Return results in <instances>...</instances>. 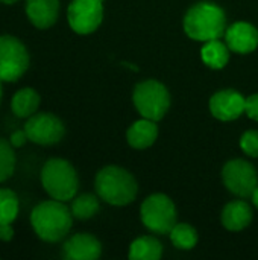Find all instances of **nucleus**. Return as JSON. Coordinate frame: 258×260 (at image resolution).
<instances>
[{
  "label": "nucleus",
  "mask_w": 258,
  "mask_h": 260,
  "mask_svg": "<svg viewBox=\"0 0 258 260\" xmlns=\"http://www.w3.org/2000/svg\"><path fill=\"white\" fill-rule=\"evenodd\" d=\"M70 210L75 219L87 221L100 212V198L97 193H81L71 200Z\"/></svg>",
  "instance_id": "obj_20"
},
{
  "label": "nucleus",
  "mask_w": 258,
  "mask_h": 260,
  "mask_svg": "<svg viewBox=\"0 0 258 260\" xmlns=\"http://www.w3.org/2000/svg\"><path fill=\"white\" fill-rule=\"evenodd\" d=\"M245 113L251 120L258 122V93H254L246 98L245 102Z\"/></svg>",
  "instance_id": "obj_25"
},
{
  "label": "nucleus",
  "mask_w": 258,
  "mask_h": 260,
  "mask_svg": "<svg viewBox=\"0 0 258 260\" xmlns=\"http://www.w3.org/2000/svg\"><path fill=\"white\" fill-rule=\"evenodd\" d=\"M103 0H71L67 8V21L78 35L96 32L103 21Z\"/></svg>",
  "instance_id": "obj_9"
},
{
  "label": "nucleus",
  "mask_w": 258,
  "mask_h": 260,
  "mask_svg": "<svg viewBox=\"0 0 258 260\" xmlns=\"http://www.w3.org/2000/svg\"><path fill=\"white\" fill-rule=\"evenodd\" d=\"M132 104L141 117L160 122L172 105L169 88L158 79H144L132 90Z\"/></svg>",
  "instance_id": "obj_5"
},
{
  "label": "nucleus",
  "mask_w": 258,
  "mask_h": 260,
  "mask_svg": "<svg viewBox=\"0 0 258 260\" xmlns=\"http://www.w3.org/2000/svg\"><path fill=\"white\" fill-rule=\"evenodd\" d=\"M251 203H252V206L258 210V186L255 187V190L252 192V195H251Z\"/></svg>",
  "instance_id": "obj_28"
},
{
  "label": "nucleus",
  "mask_w": 258,
  "mask_h": 260,
  "mask_svg": "<svg viewBox=\"0 0 258 260\" xmlns=\"http://www.w3.org/2000/svg\"><path fill=\"white\" fill-rule=\"evenodd\" d=\"M41 186L46 193L58 201H71L79 190V175L75 166L59 157L49 158L40 172Z\"/></svg>",
  "instance_id": "obj_4"
},
{
  "label": "nucleus",
  "mask_w": 258,
  "mask_h": 260,
  "mask_svg": "<svg viewBox=\"0 0 258 260\" xmlns=\"http://www.w3.org/2000/svg\"><path fill=\"white\" fill-rule=\"evenodd\" d=\"M164 254V245L157 236H138L129 245L128 257L131 260H160Z\"/></svg>",
  "instance_id": "obj_17"
},
{
  "label": "nucleus",
  "mask_w": 258,
  "mask_h": 260,
  "mask_svg": "<svg viewBox=\"0 0 258 260\" xmlns=\"http://www.w3.org/2000/svg\"><path fill=\"white\" fill-rule=\"evenodd\" d=\"M30 56L24 43L14 35H0V81L17 82L29 69Z\"/></svg>",
  "instance_id": "obj_7"
},
{
  "label": "nucleus",
  "mask_w": 258,
  "mask_h": 260,
  "mask_svg": "<svg viewBox=\"0 0 258 260\" xmlns=\"http://www.w3.org/2000/svg\"><path fill=\"white\" fill-rule=\"evenodd\" d=\"M224 38L233 53L248 55L258 47V29L249 21H236L230 24Z\"/></svg>",
  "instance_id": "obj_12"
},
{
  "label": "nucleus",
  "mask_w": 258,
  "mask_h": 260,
  "mask_svg": "<svg viewBox=\"0 0 258 260\" xmlns=\"http://www.w3.org/2000/svg\"><path fill=\"white\" fill-rule=\"evenodd\" d=\"M9 142H11V145H12L14 148H20V146H23L26 142H29V139H27V134H26L24 129H17V131H14V133L11 134Z\"/></svg>",
  "instance_id": "obj_26"
},
{
  "label": "nucleus",
  "mask_w": 258,
  "mask_h": 260,
  "mask_svg": "<svg viewBox=\"0 0 258 260\" xmlns=\"http://www.w3.org/2000/svg\"><path fill=\"white\" fill-rule=\"evenodd\" d=\"M18 0H0V3H5V5H14L17 3Z\"/></svg>",
  "instance_id": "obj_29"
},
{
  "label": "nucleus",
  "mask_w": 258,
  "mask_h": 260,
  "mask_svg": "<svg viewBox=\"0 0 258 260\" xmlns=\"http://www.w3.org/2000/svg\"><path fill=\"white\" fill-rule=\"evenodd\" d=\"M2 98H3V90H2V81H0V104H2Z\"/></svg>",
  "instance_id": "obj_30"
},
{
  "label": "nucleus",
  "mask_w": 258,
  "mask_h": 260,
  "mask_svg": "<svg viewBox=\"0 0 258 260\" xmlns=\"http://www.w3.org/2000/svg\"><path fill=\"white\" fill-rule=\"evenodd\" d=\"M15 151L9 140L0 137V183L9 180L15 171Z\"/></svg>",
  "instance_id": "obj_23"
},
{
  "label": "nucleus",
  "mask_w": 258,
  "mask_h": 260,
  "mask_svg": "<svg viewBox=\"0 0 258 260\" xmlns=\"http://www.w3.org/2000/svg\"><path fill=\"white\" fill-rule=\"evenodd\" d=\"M23 129L29 142L40 146H52L59 143L65 136L64 122L53 113H35L26 119Z\"/></svg>",
  "instance_id": "obj_10"
},
{
  "label": "nucleus",
  "mask_w": 258,
  "mask_h": 260,
  "mask_svg": "<svg viewBox=\"0 0 258 260\" xmlns=\"http://www.w3.org/2000/svg\"><path fill=\"white\" fill-rule=\"evenodd\" d=\"M73 219L70 207L53 198L41 201L30 213V225L35 235L47 244L64 241L73 227Z\"/></svg>",
  "instance_id": "obj_2"
},
{
  "label": "nucleus",
  "mask_w": 258,
  "mask_h": 260,
  "mask_svg": "<svg viewBox=\"0 0 258 260\" xmlns=\"http://www.w3.org/2000/svg\"><path fill=\"white\" fill-rule=\"evenodd\" d=\"M41 96L32 87H23L14 93L11 99V110L20 119H27L38 111Z\"/></svg>",
  "instance_id": "obj_19"
},
{
  "label": "nucleus",
  "mask_w": 258,
  "mask_h": 260,
  "mask_svg": "<svg viewBox=\"0 0 258 260\" xmlns=\"http://www.w3.org/2000/svg\"><path fill=\"white\" fill-rule=\"evenodd\" d=\"M182 27L189 38L199 43L224 38L228 27L227 12L214 2H198L184 14Z\"/></svg>",
  "instance_id": "obj_1"
},
{
  "label": "nucleus",
  "mask_w": 258,
  "mask_h": 260,
  "mask_svg": "<svg viewBox=\"0 0 258 260\" xmlns=\"http://www.w3.org/2000/svg\"><path fill=\"white\" fill-rule=\"evenodd\" d=\"M59 0H26V17L36 29L52 27L59 17Z\"/></svg>",
  "instance_id": "obj_15"
},
{
  "label": "nucleus",
  "mask_w": 258,
  "mask_h": 260,
  "mask_svg": "<svg viewBox=\"0 0 258 260\" xmlns=\"http://www.w3.org/2000/svg\"><path fill=\"white\" fill-rule=\"evenodd\" d=\"M245 102L246 98L240 91L234 88H224L211 94L208 108L214 119L220 122H233L245 114Z\"/></svg>",
  "instance_id": "obj_11"
},
{
  "label": "nucleus",
  "mask_w": 258,
  "mask_h": 260,
  "mask_svg": "<svg viewBox=\"0 0 258 260\" xmlns=\"http://www.w3.org/2000/svg\"><path fill=\"white\" fill-rule=\"evenodd\" d=\"M14 238V229L11 224H2L0 225V241L2 242H9Z\"/></svg>",
  "instance_id": "obj_27"
},
{
  "label": "nucleus",
  "mask_w": 258,
  "mask_h": 260,
  "mask_svg": "<svg viewBox=\"0 0 258 260\" xmlns=\"http://www.w3.org/2000/svg\"><path fill=\"white\" fill-rule=\"evenodd\" d=\"M222 183L237 198H251L258 186L257 168L245 158H231L222 168Z\"/></svg>",
  "instance_id": "obj_8"
},
{
  "label": "nucleus",
  "mask_w": 258,
  "mask_h": 260,
  "mask_svg": "<svg viewBox=\"0 0 258 260\" xmlns=\"http://www.w3.org/2000/svg\"><path fill=\"white\" fill-rule=\"evenodd\" d=\"M240 149L245 155L258 158V129H248L240 136Z\"/></svg>",
  "instance_id": "obj_24"
},
{
  "label": "nucleus",
  "mask_w": 258,
  "mask_h": 260,
  "mask_svg": "<svg viewBox=\"0 0 258 260\" xmlns=\"http://www.w3.org/2000/svg\"><path fill=\"white\" fill-rule=\"evenodd\" d=\"M20 212V200L11 189L0 187V225L12 224Z\"/></svg>",
  "instance_id": "obj_22"
},
{
  "label": "nucleus",
  "mask_w": 258,
  "mask_h": 260,
  "mask_svg": "<svg viewBox=\"0 0 258 260\" xmlns=\"http://www.w3.org/2000/svg\"><path fill=\"white\" fill-rule=\"evenodd\" d=\"M160 136V128L155 120L141 117L131 123L126 131V142L132 149L143 151L151 148Z\"/></svg>",
  "instance_id": "obj_16"
},
{
  "label": "nucleus",
  "mask_w": 258,
  "mask_h": 260,
  "mask_svg": "<svg viewBox=\"0 0 258 260\" xmlns=\"http://www.w3.org/2000/svg\"><path fill=\"white\" fill-rule=\"evenodd\" d=\"M94 190L103 203L114 207H125L135 201L138 183L128 169L108 165L96 174Z\"/></svg>",
  "instance_id": "obj_3"
},
{
  "label": "nucleus",
  "mask_w": 258,
  "mask_h": 260,
  "mask_svg": "<svg viewBox=\"0 0 258 260\" xmlns=\"http://www.w3.org/2000/svg\"><path fill=\"white\" fill-rule=\"evenodd\" d=\"M254 210L245 198L233 200L225 204L220 212V222L225 230L228 232H242L252 224Z\"/></svg>",
  "instance_id": "obj_14"
},
{
  "label": "nucleus",
  "mask_w": 258,
  "mask_h": 260,
  "mask_svg": "<svg viewBox=\"0 0 258 260\" xmlns=\"http://www.w3.org/2000/svg\"><path fill=\"white\" fill-rule=\"evenodd\" d=\"M140 219L151 233L164 236L178 222V210L173 200L166 193H152L140 206Z\"/></svg>",
  "instance_id": "obj_6"
},
{
  "label": "nucleus",
  "mask_w": 258,
  "mask_h": 260,
  "mask_svg": "<svg viewBox=\"0 0 258 260\" xmlns=\"http://www.w3.org/2000/svg\"><path fill=\"white\" fill-rule=\"evenodd\" d=\"M169 239L176 250L190 251L198 245L199 235L198 230L189 222H176V225L169 233Z\"/></svg>",
  "instance_id": "obj_21"
},
{
  "label": "nucleus",
  "mask_w": 258,
  "mask_h": 260,
  "mask_svg": "<svg viewBox=\"0 0 258 260\" xmlns=\"http://www.w3.org/2000/svg\"><path fill=\"white\" fill-rule=\"evenodd\" d=\"M62 256L67 260H96L102 256V244L91 233H76L64 242Z\"/></svg>",
  "instance_id": "obj_13"
},
{
  "label": "nucleus",
  "mask_w": 258,
  "mask_h": 260,
  "mask_svg": "<svg viewBox=\"0 0 258 260\" xmlns=\"http://www.w3.org/2000/svg\"><path fill=\"white\" fill-rule=\"evenodd\" d=\"M231 58V49L222 38L205 41L201 47V59L202 62L213 70H222L228 66Z\"/></svg>",
  "instance_id": "obj_18"
}]
</instances>
